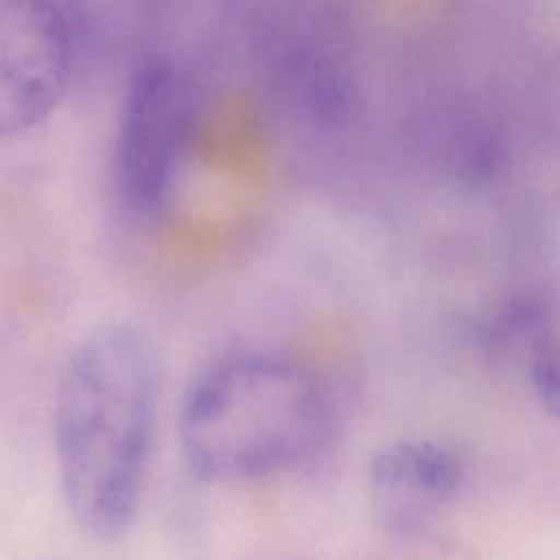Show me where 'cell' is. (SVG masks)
<instances>
[{
  "mask_svg": "<svg viewBox=\"0 0 560 560\" xmlns=\"http://www.w3.org/2000/svg\"><path fill=\"white\" fill-rule=\"evenodd\" d=\"M190 122V90L168 59L142 61L122 98L114 182L120 201L142 219L155 217L171 199Z\"/></svg>",
  "mask_w": 560,
  "mask_h": 560,
  "instance_id": "obj_3",
  "label": "cell"
},
{
  "mask_svg": "<svg viewBox=\"0 0 560 560\" xmlns=\"http://www.w3.org/2000/svg\"><path fill=\"white\" fill-rule=\"evenodd\" d=\"M72 28L55 0H0V138L44 122L72 74Z\"/></svg>",
  "mask_w": 560,
  "mask_h": 560,
  "instance_id": "obj_4",
  "label": "cell"
},
{
  "mask_svg": "<svg viewBox=\"0 0 560 560\" xmlns=\"http://www.w3.org/2000/svg\"><path fill=\"white\" fill-rule=\"evenodd\" d=\"M464 483L462 457L429 438H402L378 446L365 470L372 516L394 540H413L431 532L457 503Z\"/></svg>",
  "mask_w": 560,
  "mask_h": 560,
  "instance_id": "obj_5",
  "label": "cell"
},
{
  "mask_svg": "<svg viewBox=\"0 0 560 560\" xmlns=\"http://www.w3.org/2000/svg\"><path fill=\"white\" fill-rule=\"evenodd\" d=\"M332 409L315 374L278 352L236 350L188 383L179 446L203 481L243 483L291 472L324 451Z\"/></svg>",
  "mask_w": 560,
  "mask_h": 560,
  "instance_id": "obj_2",
  "label": "cell"
},
{
  "mask_svg": "<svg viewBox=\"0 0 560 560\" xmlns=\"http://www.w3.org/2000/svg\"><path fill=\"white\" fill-rule=\"evenodd\" d=\"M160 361L122 322L90 330L68 354L55 398V459L68 514L96 540L136 523L151 464Z\"/></svg>",
  "mask_w": 560,
  "mask_h": 560,
  "instance_id": "obj_1",
  "label": "cell"
}]
</instances>
